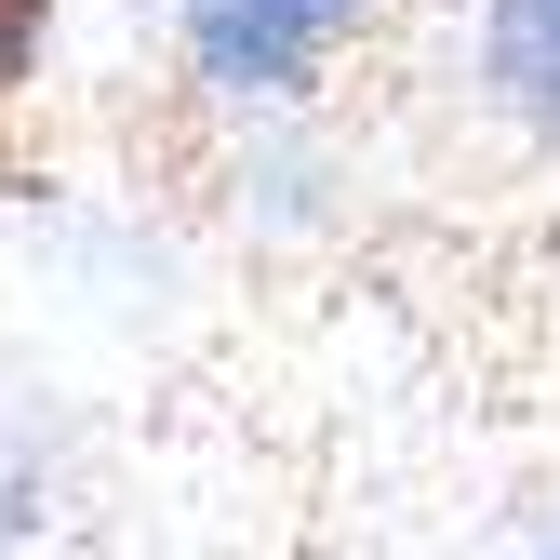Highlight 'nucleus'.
I'll list each match as a JSON object with an SVG mask.
<instances>
[{"mask_svg": "<svg viewBox=\"0 0 560 560\" xmlns=\"http://www.w3.org/2000/svg\"><path fill=\"white\" fill-rule=\"evenodd\" d=\"M361 0H187V40L214 81H307Z\"/></svg>", "mask_w": 560, "mask_h": 560, "instance_id": "obj_1", "label": "nucleus"}, {"mask_svg": "<svg viewBox=\"0 0 560 560\" xmlns=\"http://www.w3.org/2000/svg\"><path fill=\"white\" fill-rule=\"evenodd\" d=\"M40 14H54V0H0V94L27 81V54H40Z\"/></svg>", "mask_w": 560, "mask_h": 560, "instance_id": "obj_3", "label": "nucleus"}, {"mask_svg": "<svg viewBox=\"0 0 560 560\" xmlns=\"http://www.w3.org/2000/svg\"><path fill=\"white\" fill-rule=\"evenodd\" d=\"M494 81L560 107V0H494Z\"/></svg>", "mask_w": 560, "mask_h": 560, "instance_id": "obj_2", "label": "nucleus"}]
</instances>
